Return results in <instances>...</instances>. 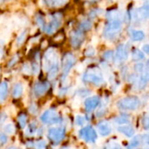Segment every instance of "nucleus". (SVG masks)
Listing matches in <instances>:
<instances>
[{
	"instance_id": "f257e3e1",
	"label": "nucleus",
	"mask_w": 149,
	"mask_h": 149,
	"mask_svg": "<svg viewBox=\"0 0 149 149\" xmlns=\"http://www.w3.org/2000/svg\"><path fill=\"white\" fill-rule=\"evenodd\" d=\"M83 81L88 84H93L95 86H100L104 83V78L99 68H90L83 76Z\"/></svg>"
},
{
	"instance_id": "f03ea898",
	"label": "nucleus",
	"mask_w": 149,
	"mask_h": 149,
	"mask_svg": "<svg viewBox=\"0 0 149 149\" xmlns=\"http://www.w3.org/2000/svg\"><path fill=\"white\" fill-rule=\"evenodd\" d=\"M122 28V23L120 19L117 20H111L109 21L108 24L105 28L104 36L107 39H114L118 33L120 31Z\"/></svg>"
},
{
	"instance_id": "7ed1b4c3",
	"label": "nucleus",
	"mask_w": 149,
	"mask_h": 149,
	"mask_svg": "<svg viewBox=\"0 0 149 149\" xmlns=\"http://www.w3.org/2000/svg\"><path fill=\"white\" fill-rule=\"evenodd\" d=\"M140 100L136 96H128L126 98L121 99L118 101L117 106L121 110H128V111H134L136 110L140 107Z\"/></svg>"
},
{
	"instance_id": "20e7f679",
	"label": "nucleus",
	"mask_w": 149,
	"mask_h": 149,
	"mask_svg": "<svg viewBox=\"0 0 149 149\" xmlns=\"http://www.w3.org/2000/svg\"><path fill=\"white\" fill-rule=\"evenodd\" d=\"M40 120L45 124H59L62 122V118L58 114L55 109H48L46 110L40 117Z\"/></svg>"
},
{
	"instance_id": "39448f33",
	"label": "nucleus",
	"mask_w": 149,
	"mask_h": 149,
	"mask_svg": "<svg viewBox=\"0 0 149 149\" xmlns=\"http://www.w3.org/2000/svg\"><path fill=\"white\" fill-rule=\"evenodd\" d=\"M58 63V57L54 49H48L44 55V70L48 71L52 65Z\"/></svg>"
},
{
	"instance_id": "423d86ee",
	"label": "nucleus",
	"mask_w": 149,
	"mask_h": 149,
	"mask_svg": "<svg viewBox=\"0 0 149 149\" xmlns=\"http://www.w3.org/2000/svg\"><path fill=\"white\" fill-rule=\"evenodd\" d=\"M62 15L60 13H55L52 17V21L45 26L44 31L47 34H52L54 33L62 24Z\"/></svg>"
},
{
	"instance_id": "0eeeda50",
	"label": "nucleus",
	"mask_w": 149,
	"mask_h": 149,
	"mask_svg": "<svg viewBox=\"0 0 149 149\" xmlns=\"http://www.w3.org/2000/svg\"><path fill=\"white\" fill-rule=\"evenodd\" d=\"M65 136V130L62 127H53L50 128L48 131V138L49 140L54 143L58 144L60 143Z\"/></svg>"
},
{
	"instance_id": "6e6552de",
	"label": "nucleus",
	"mask_w": 149,
	"mask_h": 149,
	"mask_svg": "<svg viewBox=\"0 0 149 149\" xmlns=\"http://www.w3.org/2000/svg\"><path fill=\"white\" fill-rule=\"evenodd\" d=\"M79 134L81 139H83L85 141L90 142V143H94L98 137L95 129L92 126H87V127L82 128L79 131Z\"/></svg>"
},
{
	"instance_id": "1a4fd4ad",
	"label": "nucleus",
	"mask_w": 149,
	"mask_h": 149,
	"mask_svg": "<svg viewBox=\"0 0 149 149\" xmlns=\"http://www.w3.org/2000/svg\"><path fill=\"white\" fill-rule=\"evenodd\" d=\"M75 63H76V57L72 53L68 52L64 56V58H63V79L68 75L69 72L71 71L72 66L75 65Z\"/></svg>"
},
{
	"instance_id": "9d476101",
	"label": "nucleus",
	"mask_w": 149,
	"mask_h": 149,
	"mask_svg": "<svg viewBox=\"0 0 149 149\" xmlns=\"http://www.w3.org/2000/svg\"><path fill=\"white\" fill-rule=\"evenodd\" d=\"M100 103V99L99 96H93L90 98H87L85 100V109L87 113H91L93 112L96 107H98V106Z\"/></svg>"
},
{
	"instance_id": "9b49d317",
	"label": "nucleus",
	"mask_w": 149,
	"mask_h": 149,
	"mask_svg": "<svg viewBox=\"0 0 149 149\" xmlns=\"http://www.w3.org/2000/svg\"><path fill=\"white\" fill-rule=\"evenodd\" d=\"M84 41V34L81 31H74L71 34V45L74 48H79Z\"/></svg>"
},
{
	"instance_id": "f8f14e48",
	"label": "nucleus",
	"mask_w": 149,
	"mask_h": 149,
	"mask_svg": "<svg viewBox=\"0 0 149 149\" xmlns=\"http://www.w3.org/2000/svg\"><path fill=\"white\" fill-rule=\"evenodd\" d=\"M115 57L119 61H125L128 58V45L127 44H121L118 46Z\"/></svg>"
},
{
	"instance_id": "ddd939ff",
	"label": "nucleus",
	"mask_w": 149,
	"mask_h": 149,
	"mask_svg": "<svg viewBox=\"0 0 149 149\" xmlns=\"http://www.w3.org/2000/svg\"><path fill=\"white\" fill-rule=\"evenodd\" d=\"M50 88V84L48 82H38L33 86V93L37 97L44 95Z\"/></svg>"
},
{
	"instance_id": "4468645a",
	"label": "nucleus",
	"mask_w": 149,
	"mask_h": 149,
	"mask_svg": "<svg viewBox=\"0 0 149 149\" xmlns=\"http://www.w3.org/2000/svg\"><path fill=\"white\" fill-rule=\"evenodd\" d=\"M97 128H98L99 134L101 136H107L112 132V128H111L109 123L107 122V121H100V122H99L98 125H97Z\"/></svg>"
},
{
	"instance_id": "2eb2a0df",
	"label": "nucleus",
	"mask_w": 149,
	"mask_h": 149,
	"mask_svg": "<svg viewBox=\"0 0 149 149\" xmlns=\"http://www.w3.org/2000/svg\"><path fill=\"white\" fill-rule=\"evenodd\" d=\"M148 82V65H147L145 71L141 73V77L139 78V80H138L139 88L140 89H144L147 86Z\"/></svg>"
},
{
	"instance_id": "dca6fc26",
	"label": "nucleus",
	"mask_w": 149,
	"mask_h": 149,
	"mask_svg": "<svg viewBox=\"0 0 149 149\" xmlns=\"http://www.w3.org/2000/svg\"><path fill=\"white\" fill-rule=\"evenodd\" d=\"M118 131L127 137H132L134 135V128L131 125H121L120 127H118Z\"/></svg>"
},
{
	"instance_id": "f3484780",
	"label": "nucleus",
	"mask_w": 149,
	"mask_h": 149,
	"mask_svg": "<svg viewBox=\"0 0 149 149\" xmlns=\"http://www.w3.org/2000/svg\"><path fill=\"white\" fill-rule=\"evenodd\" d=\"M8 93H9V87L7 82L2 81L0 83V104L3 103L6 100L8 97Z\"/></svg>"
},
{
	"instance_id": "a211bd4d",
	"label": "nucleus",
	"mask_w": 149,
	"mask_h": 149,
	"mask_svg": "<svg viewBox=\"0 0 149 149\" xmlns=\"http://www.w3.org/2000/svg\"><path fill=\"white\" fill-rule=\"evenodd\" d=\"M149 16V7L148 4L143 5L141 9L137 10L136 13V17L139 19H148Z\"/></svg>"
},
{
	"instance_id": "6ab92c4d",
	"label": "nucleus",
	"mask_w": 149,
	"mask_h": 149,
	"mask_svg": "<svg viewBox=\"0 0 149 149\" xmlns=\"http://www.w3.org/2000/svg\"><path fill=\"white\" fill-rule=\"evenodd\" d=\"M49 7H62L66 4L69 0H44Z\"/></svg>"
},
{
	"instance_id": "aec40b11",
	"label": "nucleus",
	"mask_w": 149,
	"mask_h": 149,
	"mask_svg": "<svg viewBox=\"0 0 149 149\" xmlns=\"http://www.w3.org/2000/svg\"><path fill=\"white\" fill-rule=\"evenodd\" d=\"M23 90H24V87H23V85L21 83H17L14 85L13 86V89H12V96L14 99H18L22 96L23 94Z\"/></svg>"
},
{
	"instance_id": "412c9836",
	"label": "nucleus",
	"mask_w": 149,
	"mask_h": 149,
	"mask_svg": "<svg viewBox=\"0 0 149 149\" xmlns=\"http://www.w3.org/2000/svg\"><path fill=\"white\" fill-rule=\"evenodd\" d=\"M142 143V136L141 135H136L129 143L127 146V149H136Z\"/></svg>"
},
{
	"instance_id": "4be33fe9",
	"label": "nucleus",
	"mask_w": 149,
	"mask_h": 149,
	"mask_svg": "<svg viewBox=\"0 0 149 149\" xmlns=\"http://www.w3.org/2000/svg\"><path fill=\"white\" fill-rule=\"evenodd\" d=\"M58 72V63L54 64L50 67V69L48 70V79L50 80H53L57 77Z\"/></svg>"
},
{
	"instance_id": "5701e85b",
	"label": "nucleus",
	"mask_w": 149,
	"mask_h": 149,
	"mask_svg": "<svg viewBox=\"0 0 149 149\" xmlns=\"http://www.w3.org/2000/svg\"><path fill=\"white\" fill-rule=\"evenodd\" d=\"M27 120H28V117L27 115L24 113H21L18 114L17 116V123L20 127V128L24 129L27 124Z\"/></svg>"
},
{
	"instance_id": "b1692460",
	"label": "nucleus",
	"mask_w": 149,
	"mask_h": 149,
	"mask_svg": "<svg viewBox=\"0 0 149 149\" xmlns=\"http://www.w3.org/2000/svg\"><path fill=\"white\" fill-rule=\"evenodd\" d=\"M131 38L133 41H141L144 39L145 33L142 31H134L131 34Z\"/></svg>"
},
{
	"instance_id": "393cba45",
	"label": "nucleus",
	"mask_w": 149,
	"mask_h": 149,
	"mask_svg": "<svg viewBox=\"0 0 149 149\" xmlns=\"http://www.w3.org/2000/svg\"><path fill=\"white\" fill-rule=\"evenodd\" d=\"M113 120H114V122L117 123V124H120V125H127V124L129 123L130 118H129L127 115L122 114V115H120V116L116 117Z\"/></svg>"
},
{
	"instance_id": "a878e982",
	"label": "nucleus",
	"mask_w": 149,
	"mask_h": 149,
	"mask_svg": "<svg viewBox=\"0 0 149 149\" xmlns=\"http://www.w3.org/2000/svg\"><path fill=\"white\" fill-rule=\"evenodd\" d=\"M132 58L135 61H140V60H142V59L145 58V55H144V53L141 50L134 49L133 51V52H132Z\"/></svg>"
},
{
	"instance_id": "bb28decb",
	"label": "nucleus",
	"mask_w": 149,
	"mask_h": 149,
	"mask_svg": "<svg viewBox=\"0 0 149 149\" xmlns=\"http://www.w3.org/2000/svg\"><path fill=\"white\" fill-rule=\"evenodd\" d=\"M38 125L36 122H31L28 128H27V131H26V134H28V136H33L37 132H38Z\"/></svg>"
},
{
	"instance_id": "cd10ccee",
	"label": "nucleus",
	"mask_w": 149,
	"mask_h": 149,
	"mask_svg": "<svg viewBox=\"0 0 149 149\" xmlns=\"http://www.w3.org/2000/svg\"><path fill=\"white\" fill-rule=\"evenodd\" d=\"M107 17L109 19V21L117 20V19H120V13L117 10H111V11L107 12Z\"/></svg>"
},
{
	"instance_id": "c85d7f7f",
	"label": "nucleus",
	"mask_w": 149,
	"mask_h": 149,
	"mask_svg": "<svg viewBox=\"0 0 149 149\" xmlns=\"http://www.w3.org/2000/svg\"><path fill=\"white\" fill-rule=\"evenodd\" d=\"M92 22L91 21H88V20H85V21H82L80 24H79V31H89L91 30L92 28Z\"/></svg>"
},
{
	"instance_id": "c756f323",
	"label": "nucleus",
	"mask_w": 149,
	"mask_h": 149,
	"mask_svg": "<svg viewBox=\"0 0 149 149\" xmlns=\"http://www.w3.org/2000/svg\"><path fill=\"white\" fill-rule=\"evenodd\" d=\"M3 131H4L5 134L11 135L16 132V128H15V126L12 123H8L3 127Z\"/></svg>"
},
{
	"instance_id": "7c9ffc66",
	"label": "nucleus",
	"mask_w": 149,
	"mask_h": 149,
	"mask_svg": "<svg viewBox=\"0 0 149 149\" xmlns=\"http://www.w3.org/2000/svg\"><path fill=\"white\" fill-rule=\"evenodd\" d=\"M104 149H122L121 146L118 143V142H115V141H110L108 142L106 146Z\"/></svg>"
},
{
	"instance_id": "2f4dec72",
	"label": "nucleus",
	"mask_w": 149,
	"mask_h": 149,
	"mask_svg": "<svg viewBox=\"0 0 149 149\" xmlns=\"http://www.w3.org/2000/svg\"><path fill=\"white\" fill-rule=\"evenodd\" d=\"M27 32H26V31H24L22 33H20L19 35H18V37H17V45H23V43L24 42V40H25V38H26V34Z\"/></svg>"
},
{
	"instance_id": "473e14b6",
	"label": "nucleus",
	"mask_w": 149,
	"mask_h": 149,
	"mask_svg": "<svg viewBox=\"0 0 149 149\" xmlns=\"http://www.w3.org/2000/svg\"><path fill=\"white\" fill-rule=\"evenodd\" d=\"M113 57H114V53H113V51H107V52L103 54V58H104L105 60L107 61V62L113 61Z\"/></svg>"
},
{
	"instance_id": "72a5a7b5",
	"label": "nucleus",
	"mask_w": 149,
	"mask_h": 149,
	"mask_svg": "<svg viewBox=\"0 0 149 149\" xmlns=\"http://www.w3.org/2000/svg\"><path fill=\"white\" fill-rule=\"evenodd\" d=\"M146 66H147V65H145L143 63H137V64L134 65V70H135V72H138V73H142V72L145 71Z\"/></svg>"
},
{
	"instance_id": "f704fd0d",
	"label": "nucleus",
	"mask_w": 149,
	"mask_h": 149,
	"mask_svg": "<svg viewBox=\"0 0 149 149\" xmlns=\"http://www.w3.org/2000/svg\"><path fill=\"white\" fill-rule=\"evenodd\" d=\"M34 149H46V142L45 141H38L33 145Z\"/></svg>"
},
{
	"instance_id": "c9c22d12",
	"label": "nucleus",
	"mask_w": 149,
	"mask_h": 149,
	"mask_svg": "<svg viewBox=\"0 0 149 149\" xmlns=\"http://www.w3.org/2000/svg\"><path fill=\"white\" fill-rule=\"evenodd\" d=\"M36 22H37V24H38V25L44 31V29H45V19H44V17H42V16H40V15H38L37 17H36Z\"/></svg>"
},
{
	"instance_id": "e433bc0d",
	"label": "nucleus",
	"mask_w": 149,
	"mask_h": 149,
	"mask_svg": "<svg viewBox=\"0 0 149 149\" xmlns=\"http://www.w3.org/2000/svg\"><path fill=\"white\" fill-rule=\"evenodd\" d=\"M96 54V50L93 46L88 47L86 51H85V55L86 57H93Z\"/></svg>"
},
{
	"instance_id": "4c0bfd02",
	"label": "nucleus",
	"mask_w": 149,
	"mask_h": 149,
	"mask_svg": "<svg viewBox=\"0 0 149 149\" xmlns=\"http://www.w3.org/2000/svg\"><path fill=\"white\" fill-rule=\"evenodd\" d=\"M22 72L24 74H26V75H30L32 72H31V66L28 64V63H25L23 65V67H22Z\"/></svg>"
},
{
	"instance_id": "58836bf2",
	"label": "nucleus",
	"mask_w": 149,
	"mask_h": 149,
	"mask_svg": "<svg viewBox=\"0 0 149 149\" xmlns=\"http://www.w3.org/2000/svg\"><path fill=\"white\" fill-rule=\"evenodd\" d=\"M18 59H19V57H18V55H14L11 58H10V60L9 61V63H8V67H12L13 65H15L16 64H17V62L18 61Z\"/></svg>"
},
{
	"instance_id": "ea45409f",
	"label": "nucleus",
	"mask_w": 149,
	"mask_h": 149,
	"mask_svg": "<svg viewBox=\"0 0 149 149\" xmlns=\"http://www.w3.org/2000/svg\"><path fill=\"white\" fill-rule=\"evenodd\" d=\"M85 122H86V119H85V117H83V116H81V115H79V116H77V117H76V120H75V123H76V125H78V126L81 127V126H83V125L85 124Z\"/></svg>"
},
{
	"instance_id": "a19ab883",
	"label": "nucleus",
	"mask_w": 149,
	"mask_h": 149,
	"mask_svg": "<svg viewBox=\"0 0 149 149\" xmlns=\"http://www.w3.org/2000/svg\"><path fill=\"white\" fill-rule=\"evenodd\" d=\"M141 124H142V127L145 130H148L149 127V118L148 115H145L143 118H142V120H141Z\"/></svg>"
},
{
	"instance_id": "79ce46f5",
	"label": "nucleus",
	"mask_w": 149,
	"mask_h": 149,
	"mask_svg": "<svg viewBox=\"0 0 149 149\" xmlns=\"http://www.w3.org/2000/svg\"><path fill=\"white\" fill-rule=\"evenodd\" d=\"M31 72H32L35 75L38 74V72H39V65H38V63L34 62V63L32 64V65H31Z\"/></svg>"
},
{
	"instance_id": "37998d69",
	"label": "nucleus",
	"mask_w": 149,
	"mask_h": 149,
	"mask_svg": "<svg viewBox=\"0 0 149 149\" xmlns=\"http://www.w3.org/2000/svg\"><path fill=\"white\" fill-rule=\"evenodd\" d=\"M38 107H37V105L36 104H34V103H32V104H31V106H30V108H29V111L31 112V113H32L33 115H35L37 113H38Z\"/></svg>"
},
{
	"instance_id": "c03bdc74",
	"label": "nucleus",
	"mask_w": 149,
	"mask_h": 149,
	"mask_svg": "<svg viewBox=\"0 0 149 149\" xmlns=\"http://www.w3.org/2000/svg\"><path fill=\"white\" fill-rule=\"evenodd\" d=\"M7 141H8L7 136H6L4 134L0 133V145H3V144H5V143L7 142Z\"/></svg>"
},
{
	"instance_id": "a18cd8bd",
	"label": "nucleus",
	"mask_w": 149,
	"mask_h": 149,
	"mask_svg": "<svg viewBox=\"0 0 149 149\" xmlns=\"http://www.w3.org/2000/svg\"><path fill=\"white\" fill-rule=\"evenodd\" d=\"M106 112H107L106 108H105V107H101V108L97 112V117H102V116H104L105 113H106Z\"/></svg>"
},
{
	"instance_id": "49530a36",
	"label": "nucleus",
	"mask_w": 149,
	"mask_h": 149,
	"mask_svg": "<svg viewBox=\"0 0 149 149\" xmlns=\"http://www.w3.org/2000/svg\"><path fill=\"white\" fill-rule=\"evenodd\" d=\"M142 51L145 52V53H148L149 52V45L148 44H146V45H144L143 46H142Z\"/></svg>"
},
{
	"instance_id": "de8ad7c7",
	"label": "nucleus",
	"mask_w": 149,
	"mask_h": 149,
	"mask_svg": "<svg viewBox=\"0 0 149 149\" xmlns=\"http://www.w3.org/2000/svg\"><path fill=\"white\" fill-rule=\"evenodd\" d=\"M136 79H137V77H136L135 75L132 74V75H130V76H129V78H128V81H129V82H134V81L136 80Z\"/></svg>"
},
{
	"instance_id": "09e8293b",
	"label": "nucleus",
	"mask_w": 149,
	"mask_h": 149,
	"mask_svg": "<svg viewBox=\"0 0 149 149\" xmlns=\"http://www.w3.org/2000/svg\"><path fill=\"white\" fill-rule=\"evenodd\" d=\"M98 42H99L98 37H97V36H93V38H92V43H93V45H97Z\"/></svg>"
},
{
	"instance_id": "8fccbe9b",
	"label": "nucleus",
	"mask_w": 149,
	"mask_h": 149,
	"mask_svg": "<svg viewBox=\"0 0 149 149\" xmlns=\"http://www.w3.org/2000/svg\"><path fill=\"white\" fill-rule=\"evenodd\" d=\"M96 16H97L96 10H92V11H91V13L89 14V17H90L91 18H94Z\"/></svg>"
},
{
	"instance_id": "3c124183",
	"label": "nucleus",
	"mask_w": 149,
	"mask_h": 149,
	"mask_svg": "<svg viewBox=\"0 0 149 149\" xmlns=\"http://www.w3.org/2000/svg\"><path fill=\"white\" fill-rule=\"evenodd\" d=\"M63 38H64V37H63V35L59 34L58 36H57V37L54 38V40H55V41H60V40H62V39H63Z\"/></svg>"
},
{
	"instance_id": "603ef678",
	"label": "nucleus",
	"mask_w": 149,
	"mask_h": 149,
	"mask_svg": "<svg viewBox=\"0 0 149 149\" xmlns=\"http://www.w3.org/2000/svg\"><path fill=\"white\" fill-rule=\"evenodd\" d=\"M38 39H39V37H37V38H32L31 41V43H32V42H37Z\"/></svg>"
},
{
	"instance_id": "864d4df0",
	"label": "nucleus",
	"mask_w": 149,
	"mask_h": 149,
	"mask_svg": "<svg viewBox=\"0 0 149 149\" xmlns=\"http://www.w3.org/2000/svg\"><path fill=\"white\" fill-rule=\"evenodd\" d=\"M36 30H37V28H36V27H33L32 30L31 31V34H34V32L36 31Z\"/></svg>"
},
{
	"instance_id": "5fc2aeb1",
	"label": "nucleus",
	"mask_w": 149,
	"mask_h": 149,
	"mask_svg": "<svg viewBox=\"0 0 149 149\" xmlns=\"http://www.w3.org/2000/svg\"><path fill=\"white\" fill-rule=\"evenodd\" d=\"M7 149H19V148H17V147H14V146H10V147L7 148Z\"/></svg>"
},
{
	"instance_id": "6e6d98bb",
	"label": "nucleus",
	"mask_w": 149,
	"mask_h": 149,
	"mask_svg": "<svg viewBox=\"0 0 149 149\" xmlns=\"http://www.w3.org/2000/svg\"><path fill=\"white\" fill-rule=\"evenodd\" d=\"M46 45H47V42H46V41H45V42H44V43L42 44V48H44V47H45Z\"/></svg>"
},
{
	"instance_id": "4d7b16f0",
	"label": "nucleus",
	"mask_w": 149,
	"mask_h": 149,
	"mask_svg": "<svg viewBox=\"0 0 149 149\" xmlns=\"http://www.w3.org/2000/svg\"><path fill=\"white\" fill-rule=\"evenodd\" d=\"M86 1H89V2H96L97 0H86Z\"/></svg>"
},
{
	"instance_id": "13d9d810",
	"label": "nucleus",
	"mask_w": 149,
	"mask_h": 149,
	"mask_svg": "<svg viewBox=\"0 0 149 149\" xmlns=\"http://www.w3.org/2000/svg\"><path fill=\"white\" fill-rule=\"evenodd\" d=\"M61 149H69V148H65H65H62Z\"/></svg>"
},
{
	"instance_id": "bf43d9fd",
	"label": "nucleus",
	"mask_w": 149,
	"mask_h": 149,
	"mask_svg": "<svg viewBox=\"0 0 149 149\" xmlns=\"http://www.w3.org/2000/svg\"><path fill=\"white\" fill-rule=\"evenodd\" d=\"M136 149H138V148H136Z\"/></svg>"
}]
</instances>
